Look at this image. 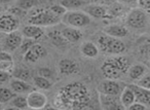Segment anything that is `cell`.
Returning a JSON list of instances; mask_svg holds the SVG:
<instances>
[{
  "instance_id": "obj_1",
  "label": "cell",
  "mask_w": 150,
  "mask_h": 110,
  "mask_svg": "<svg viewBox=\"0 0 150 110\" xmlns=\"http://www.w3.org/2000/svg\"><path fill=\"white\" fill-rule=\"evenodd\" d=\"M90 93L84 84L72 82L62 87L54 97V106L59 108L82 109L90 104Z\"/></svg>"
},
{
  "instance_id": "obj_2",
  "label": "cell",
  "mask_w": 150,
  "mask_h": 110,
  "mask_svg": "<svg viewBox=\"0 0 150 110\" xmlns=\"http://www.w3.org/2000/svg\"><path fill=\"white\" fill-rule=\"evenodd\" d=\"M129 67V59L121 55H114L107 58L101 66V72L105 78L118 80L127 74Z\"/></svg>"
},
{
  "instance_id": "obj_3",
  "label": "cell",
  "mask_w": 150,
  "mask_h": 110,
  "mask_svg": "<svg viewBox=\"0 0 150 110\" xmlns=\"http://www.w3.org/2000/svg\"><path fill=\"white\" fill-rule=\"evenodd\" d=\"M62 18L54 15L50 9L34 7L28 11V24L39 26V27H50L59 24Z\"/></svg>"
},
{
  "instance_id": "obj_4",
  "label": "cell",
  "mask_w": 150,
  "mask_h": 110,
  "mask_svg": "<svg viewBox=\"0 0 150 110\" xmlns=\"http://www.w3.org/2000/svg\"><path fill=\"white\" fill-rule=\"evenodd\" d=\"M97 45L101 52L109 56L121 55L127 48L125 42L120 38L113 37L104 32L97 38Z\"/></svg>"
},
{
  "instance_id": "obj_5",
  "label": "cell",
  "mask_w": 150,
  "mask_h": 110,
  "mask_svg": "<svg viewBox=\"0 0 150 110\" xmlns=\"http://www.w3.org/2000/svg\"><path fill=\"white\" fill-rule=\"evenodd\" d=\"M62 22L69 27H74L81 29L88 27L92 22V18L83 11H68L62 17Z\"/></svg>"
},
{
  "instance_id": "obj_6",
  "label": "cell",
  "mask_w": 150,
  "mask_h": 110,
  "mask_svg": "<svg viewBox=\"0 0 150 110\" xmlns=\"http://www.w3.org/2000/svg\"><path fill=\"white\" fill-rule=\"evenodd\" d=\"M147 13L141 9L140 7L133 9L127 16L125 24L129 28L139 30L142 28H145L147 25Z\"/></svg>"
},
{
  "instance_id": "obj_7",
  "label": "cell",
  "mask_w": 150,
  "mask_h": 110,
  "mask_svg": "<svg viewBox=\"0 0 150 110\" xmlns=\"http://www.w3.org/2000/svg\"><path fill=\"white\" fill-rule=\"evenodd\" d=\"M136 52L144 65L150 69V35H142L136 40Z\"/></svg>"
},
{
  "instance_id": "obj_8",
  "label": "cell",
  "mask_w": 150,
  "mask_h": 110,
  "mask_svg": "<svg viewBox=\"0 0 150 110\" xmlns=\"http://www.w3.org/2000/svg\"><path fill=\"white\" fill-rule=\"evenodd\" d=\"M20 27V19L11 13H0V32L1 33H11L17 31Z\"/></svg>"
},
{
  "instance_id": "obj_9",
  "label": "cell",
  "mask_w": 150,
  "mask_h": 110,
  "mask_svg": "<svg viewBox=\"0 0 150 110\" xmlns=\"http://www.w3.org/2000/svg\"><path fill=\"white\" fill-rule=\"evenodd\" d=\"M125 87V85H123L122 83L119 82L118 80L106 78L105 80H102L101 82H99L97 89H98V92L100 94L119 96Z\"/></svg>"
},
{
  "instance_id": "obj_10",
  "label": "cell",
  "mask_w": 150,
  "mask_h": 110,
  "mask_svg": "<svg viewBox=\"0 0 150 110\" xmlns=\"http://www.w3.org/2000/svg\"><path fill=\"white\" fill-rule=\"evenodd\" d=\"M26 98H27L28 108L31 109H42L47 104V97L40 91L32 89L28 93Z\"/></svg>"
},
{
  "instance_id": "obj_11",
  "label": "cell",
  "mask_w": 150,
  "mask_h": 110,
  "mask_svg": "<svg viewBox=\"0 0 150 110\" xmlns=\"http://www.w3.org/2000/svg\"><path fill=\"white\" fill-rule=\"evenodd\" d=\"M82 11L94 19H109V18H111L109 9L105 5L99 4V3L86 4Z\"/></svg>"
},
{
  "instance_id": "obj_12",
  "label": "cell",
  "mask_w": 150,
  "mask_h": 110,
  "mask_svg": "<svg viewBox=\"0 0 150 110\" xmlns=\"http://www.w3.org/2000/svg\"><path fill=\"white\" fill-rule=\"evenodd\" d=\"M24 36L19 31H13L11 33H7L5 38L3 39V48L7 52H13V50L20 48Z\"/></svg>"
},
{
  "instance_id": "obj_13",
  "label": "cell",
  "mask_w": 150,
  "mask_h": 110,
  "mask_svg": "<svg viewBox=\"0 0 150 110\" xmlns=\"http://www.w3.org/2000/svg\"><path fill=\"white\" fill-rule=\"evenodd\" d=\"M99 100H100L101 107L107 110L111 109H125L123 106L121 105L119 96L115 95H106V94H100L99 93Z\"/></svg>"
},
{
  "instance_id": "obj_14",
  "label": "cell",
  "mask_w": 150,
  "mask_h": 110,
  "mask_svg": "<svg viewBox=\"0 0 150 110\" xmlns=\"http://www.w3.org/2000/svg\"><path fill=\"white\" fill-rule=\"evenodd\" d=\"M46 54V50L41 44L34 43L25 54H23L24 61L28 63H35L39 59L43 58Z\"/></svg>"
},
{
  "instance_id": "obj_15",
  "label": "cell",
  "mask_w": 150,
  "mask_h": 110,
  "mask_svg": "<svg viewBox=\"0 0 150 110\" xmlns=\"http://www.w3.org/2000/svg\"><path fill=\"white\" fill-rule=\"evenodd\" d=\"M59 71L63 75H72L79 71V66L72 59L65 58L59 62Z\"/></svg>"
},
{
  "instance_id": "obj_16",
  "label": "cell",
  "mask_w": 150,
  "mask_h": 110,
  "mask_svg": "<svg viewBox=\"0 0 150 110\" xmlns=\"http://www.w3.org/2000/svg\"><path fill=\"white\" fill-rule=\"evenodd\" d=\"M127 85H129L134 91V93H135L136 101L141 102L144 105L149 107L150 106V89L141 87L136 84V83H131V84H127Z\"/></svg>"
},
{
  "instance_id": "obj_17",
  "label": "cell",
  "mask_w": 150,
  "mask_h": 110,
  "mask_svg": "<svg viewBox=\"0 0 150 110\" xmlns=\"http://www.w3.org/2000/svg\"><path fill=\"white\" fill-rule=\"evenodd\" d=\"M63 36L65 37V39L69 42V43H77L83 37V34L80 31V29L74 27H65L64 29L61 30Z\"/></svg>"
},
{
  "instance_id": "obj_18",
  "label": "cell",
  "mask_w": 150,
  "mask_h": 110,
  "mask_svg": "<svg viewBox=\"0 0 150 110\" xmlns=\"http://www.w3.org/2000/svg\"><path fill=\"white\" fill-rule=\"evenodd\" d=\"M80 53L84 58L96 59L100 54L98 45L93 41H83L80 44Z\"/></svg>"
},
{
  "instance_id": "obj_19",
  "label": "cell",
  "mask_w": 150,
  "mask_h": 110,
  "mask_svg": "<svg viewBox=\"0 0 150 110\" xmlns=\"http://www.w3.org/2000/svg\"><path fill=\"white\" fill-rule=\"evenodd\" d=\"M22 34L24 37L31 38L34 40H39L42 36H44V30L42 27L36 25H32V24H28L22 30Z\"/></svg>"
},
{
  "instance_id": "obj_20",
  "label": "cell",
  "mask_w": 150,
  "mask_h": 110,
  "mask_svg": "<svg viewBox=\"0 0 150 110\" xmlns=\"http://www.w3.org/2000/svg\"><path fill=\"white\" fill-rule=\"evenodd\" d=\"M103 32L110 36H113V37L116 38H123L129 34V30L125 26L119 25V24H111V25H108L104 28Z\"/></svg>"
},
{
  "instance_id": "obj_21",
  "label": "cell",
  "mask_w": 150,
  "mask_h": 110,
  "mask_svg": "<svg viewBox=\"0 0 150 110\" xmlns=\"http://www.w3.org/2000/svg\"><path fill=\"white\" fill-rule=\"evenodd\" d=\"M9 87L15 92L16 94H28L30 91H32V87L30 83L26 80H22L19 78H11L9 80Z\"/></svg>"
},
{
  "instance_id": "obj_22",
  "label": "cell",
  "mask_w": 150,
  "mask_h": 110,
  "mask_svg": "<svg viewBox=\"0 0 150 110\" xmlns=\"http://www.w3.org/2000/svg\"><path fill=\"white\" fill-rule=\"evenodd\" d=\"M147 69L148 68L144 64L129 65V70H127V75L129 78V80H132L133 82H136V81L139 80V79L145 74Z\"/></svg>"
},
{
  "instance_id": "obj_23",
  "label": "cell",
  "mask_w": 150,
  "mask_h": 110,
  "mask_svg": "<svg viewBox=\"0 0 150 110\" xmlns=\"http://www.w3.org/2000/svg\"><path fill=\"white\" fill-rule=\"evenodd\" d=\"M119 100H120L121 105L123 106L125 109H127V108L136 101L135 93H134V91L129 85H125V87H123L120 95H119Z\"/></svg>"
},
{
  "instance_id": "obj_24",
  "label": "cell",
  "mask_w": 150,
  "mask_h": 110,
  "mask_svg": "<svg viewBox=\"0 0 150 110\" xmlns=\"http://www.w3.org/2000/svg\"><path fill=\"white\" fill-rule=\"evenodd\" d=\"M47 37L48 39L50 40L52 44L57 48H66L67 45L69 44V42L65 39V37L63 36L62 32L59 31L57 29H54L52 31H50L47 33Z\"/></svg>"
},
{
  "instance_id": "obj_25",
  "label": "cell",
  "mask_w": 150,
  "mask_h": 110,
  "mask_svg": "<svg viewBox=\"0 0 150 110\" xmlns=\"http://www.w3.org/2000/svg\"><path fill=\"white\" fill-rule=\"evenodd\" d=\"M63 7L66 9V11H77L82 7H84L88 2L86 0H60L59 1Z\"/></svg>"
},
{
  "instance_id": "obj_26",
  "label": "cell",
  "mask_w": 150,
  "mask_h": 110,
  "mask_svg": "<svg viewBox=\"0 0 150 110\" xmlns=\"http://www.w3.org/2000/svg\"><path fill=\"white\" fill-rule=\"evenodd\" d=\"M33 83L37 89H43V91L52 89V81L50 78L40 76V75H36L33 77Z\"/></svg>"
},
{
  "instance_id": "obj_27",
  "label": "cell",
  "mask_w": 150,
  "mask_h": 110,
  "mask_svg": "<svg viewBox=\"0 0 150 110\" xmlns=\"http://www.w3.org/2000/svg\"><path fill=\"white\" fill-rule=\"evenodd\" d=\"M17 94L11 89V87H0V103L6 104L9 103L11 100L13 99Z\"/></svg>"
},
{
  "instance_id": "obj_28",
  "label": "cell",
  "mask_w": 150,
  "mask_h": 110,
  "mask_svg": "<svg viewBox=\"0 0 150 110\" xmlns=\"http://www.w3.org/2000/svg\"><path fill=\"white\" fill-rule=\"evenodd\" d=\"M11 106L13 108H17V109H26L28 108V103H27V98L25 96L21 95H16L13 99L11 100Z\"/></svg>"
},
{
  "instance_id": "obj_29",
  "label": "cell",
  "mask_w": 150,
  "mask_h": 110,
  "mask_svg": "<svg viewBox=\"0 0 150 110\" xmlns=\"http://www.w3.org/2000/svg\"><path fill=\"white\" fill-rule=\"evenodd\" d=\"M11 76L15 78L22 79V80L29 81L31 78V72L27 68H15L11 73Z\"/></svg>"
},
{
  "instance_id": "obj_30",
  "label": "cell",
  "mask_w": 150,
  "mask_h": 110,
  "mask_svg": "<svg viewBox=\"0 0 150 110\" xmlns=\"http://www.w3.org/2000/svg\"><path fill=\"white\" fill-rule=\"evenodd\" d=\"M38 3H39L38 0H18L16 5L24 11H28L34 7L38 6Z\"/></svg>"
},
{
  "instance_id": "obj_31",
  "label": "cell",
  "mask_w": 150,
  "mask_h": 110,
  "mask_svg": "<svg viewBox=\"0 0 150 110\" xmlns=\"http://www.w3.org/2000/svg\"><path fill=\"white\" fill-rule=\"evenodd\" d=\"M135 83L141 87L150 89V71H146L145 74H144L139 80L136 81Z\"/></svg>"
},
{
  "instance_id": "obj_32",
  "label": "cell",
  "mask_w": 150,
  "mask_h": 110,
  "mask_svg": "<svg viewBox=\"0 0 150 110\" xmlns=\"http://www.w3.org/2000/svg\"><path fill=\"white\" fill-rule=\"evenodd\" d=\"M13 69H15V62H13V60L0 61V70L11 74Z\"/></svg>"
},
{
  "instance_id": "obj_33",
  "label": "cell",
  "mask_w": 150,
  "mask_h": 110,
  "mask_svg": "<svg viewBox=\"0 0 150 110\" xmlns=\"http://www.w3.org/2000/svg\"><path fill=\"white\" fill-rule=\"evenodd\" d=\"M34 43H36V40L31 39V38H28V37H24L23 40H22L21 45H20V50H21L22 54H25Z\"/></svg>"
},
{
  "instance_id": "obj_34",
  "label": "cell",
  "mask_w": 150,
  "mask_h": 110,
  "mask_svg": "<svg viewBox=\"0 0 150 110\" xmlns=\"http://www.w3.org/2000/svg\"><path fill=\"white\" fill-rule=\"evenodd\" d=\"M50 9L52 11V13H54V15H57V16H59V17H61L62 18L63 16L65 15V13H66V9L65 7H63L62 5L59 3V4H54V5H52V6L50 7Z\"/></svg>"
},
{
  "instance_id": "obj_35",
  "label": "cell",
  "mask_w": 150,
  "mask_h": 110,
  "mask_svg": "<svg viewBox=\"0 0 150 110\" xmlns=\"http://www.w3.org/2000/svg\"><path fill=\"white\" fill-rule=\"evenodd\" d=\"M8 13H11V15L16 16L18 19H20V18L25 17V15H26V13H27V11H24V9H20V7H18L17 5H16V6L11 7V9H8Z\"/></svg>"
},
{
  "instance_id": "obj_36",
  "label": "cell",
  "mask_w": 150,
  "mask_h": 110,
  "mask_svg": "<svg viewBox=\"0 0 150 110\" xmlns=\"http://www.w3.org/2000/svg\"><path fill=\"white\" fill-rule=\"evenodd\" d=\"M38 75L52 79V75H54V72H52V69L48 68V67H41V68L38 69Z\"/></svg>"
},
{
  "instance_id": "obj_37",
  "label": "cell",
  "mask_w": 150,
  "mask_h": 110,
  "mask_svg": "<svg viewBox=\"0 0 150 110\" xmlns=\"http://www.w3.org/2000/svg\"><path fill=\"white\" fill-rule=\"evenodd\" d=\"M137 3L141 9L146 13H150V0H137Z\"/></svg>"
},
{
  "instance_id": "obj_38",
  "label": "cell",
  "mask_w": 150,
  "mask_h": 110,
  "mask_svg": "<svg viewBox=\"0 0 150 110\" xmlns=\"http://www.w3.org/2000/svg\"><path fill=\"white\" fill-rule=\"evenodd\" d=\"M147 108H148L147 106L144 105L143 103H141V102H139V101H135L127 109L129 110H145V109H147Z\"/></svg>"
},
{
  "instance_id": "obj_39",
  "label": "cell",
  "mask_w": 150,
  "mask_h": 110,
  "mask_svg": "<svg viewBox=\"0 0 150 110\" xmlns=\"http://www.w3.org/2000/svg\"><path fill=\"white\" fill-rule=\"evenodd\" d=\"M11 78V73L4 72V71L0 70V84H3V83L9 81Z\"/></svg>"
},
{
  "instance_id": "obj_40",
  "label": "cell",
  "mask_w": 150,
  "mask_h": 110,
  "mask_svg": "<svg viewBox=\"0 0 150 110\" xmlns=\"http://www.w3.org/2000/svg\"><path fill=\"white\" fill-rule=\"evenodd\" d=\"M6 60H13V56L11 55V53L7 50H1L0 52V61H6Z\"/></svg>"
},
{
  "instance_id": "obj_41",
  "label": "cell",
  "mask_w": 150,
  "mask_h": 110,
  "mask_svg": "<svg viewBox=\"0 0 150 110\" xmlns=\"http://www.w3.org/2000/svg\"><path fill=\"white\" fill-rule=\"evenodd\" d=\"M117 1L122 4H134L137 2V0H117Z\"/></svg>"
},
{
  "instance_id": "obj_42",
  "label": "cell",
  "mask_w": 150,
  "mask_h": 110,
  "mask_svg": "<svg viewBox=\"0 0 150 110\" xmlns=\"http://www.w3.org/2000/svg\"><path fill=\"white\" fill-rule=\"evenodd\" d=\"M93 1H94V3H99V4L103 5H106L111 2V0H93Z\"/></svg>"
},
{
  "instance_id": "obj_43",
  "label": "cell",
  "mask_w": 150,
  "mask_h": 110,
  "mask_svg": "<svg viewBox=\"0 0 150 110\" xmlns=\"http://www.w3.org/2000/svg\"><path fill=\"white\" fill-rule=\"evenodd\" d=\"M13 0H0V3L1 4H8V3H11V2H13Z\"/></svg>"
},
{
  "instance_id": "obj_44",
  "label": "cell",
  "mask_w": 150,
  "mask_h": 110,
  "mask_svg": "<svg viewBox=\"0 0 150 110\" xmlns=\"http://www.w3.org/2000/svg\"><path fill=\"white\" fill-rule=\"evenodd\" d=\"M2 11H3V7H2V4L0 3V13H2Z\"/></svg>"
},
{
  "instance_id": "obj_45",
  "label": "cell",
  "mask_w": 150,
  "mask_h": 110,
  "mask_svg": "<svg viewBox=\"0 0 150 110\" xmlns=\"http://www.w3.org/2000/svg\"><path fill=\"white\" fill-rule=\"evenodd\" d=\"M1 42H2V37H1V35H0V44H1Z\"/></svg>"
},
{
  "instance_id": "obj_46",
  "label": "cell",
  "mask_w": 150,
  "mask_h": 110,
  "mask_svg": "<svg viewBox=\"0 0 150 110\" xmlns=\"http://www.w3.org/2000/svg\"><path fill=\"white\" fill-rule=\"evenodd\" d=\"M1 108H2V104L0 103V109H1Z\"/></svg>"
}]
</instances>
